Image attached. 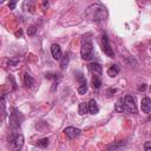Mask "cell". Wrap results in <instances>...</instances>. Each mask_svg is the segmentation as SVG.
Instances as JSON below:
<instances>
[{
  "label": "cell",
  "mask_w": 151,
  "mask_h": 151,
  "mask_svg": "<svg viewBox=\"0 0 151 151\" xmlns=\"http://www.w3.org/2000/svg\"><path fill=\"white\" fill-rule=\"evenodd\" d=\"M101 48L104 51L105 54H107L110 58H113L114 57V52L110 45V41H109V38H107V34L106 33H103L101 34Z\"/></svg>",
  "instance_id": "obj_5"
},
{
  "label": "cell",
  "mask_w": 151,
  "mask_h": 151,
  "mask_svg": "<svg viewBox=\"0 0 151 151\" xmlns=\"http://www.w3.org/2000/svg\"><path fill=\"white\" fill-rule=\"evenodd\" d=\"M8 144L11 151H20L24 145V136L19 132H12L8 136Z\"/></svg>",
  "instance_id": "obj_2"
},
{
  "label": "cell",
  "mask_w": 151,
  "mask_h": 151,
  "mask_svg": "<svg viewBox=\"0 0 151 151\" xmlns=\"http://www.w3.org/2000/svg\"><path fill=\"white\" fill-rule=\"evenodd\" d=\"M150 120H151V117H150Z\"/></svg>",
  "instance_id": "obj_28"
},
{
  "label": "cell",
  "mask_w": 151,
  "mask_h": 151,
  "mask_svg": "<svg viewBox=\"0 0 151 151\" xmlns=\"http://www.w3.org/2000/svg\"><path fill=\"white\" fill-rule=\"evenodd\" d=\"M51 54L53 57V59L55 60H61L63 58V52H61V48L58 44H53L51 46Z\"/></svg>",
  "instance_id": "obj_10"
},
{
  "label": "cell",
  "mask_w": 151,
  "mask_h": 151,
  "mask_svg": "<svg viewBox=\"0 0 151 151\" xmlns=\"http://www.w3.org/2000/svg\"><path fill=\"white\" fill-rule=\"evenodd\" d=\"M88 70H90V72H91L94 77H99V78H100V76H101V73H103V67H101V65L98 64V63H91V64L88 65Z\"/></svg>",
  "instance_id": "obj_9"
},
{
  "label": "cell",
  "mask_w": 151,
  "mask_h": 151,
  "mask_svg": "<svg viewBox=\"0 0 151 151\" xmlns=\"http://www.w3.org/2000/svg\"><path fill=\"white\" fill-rule=\"evenodd\" d=\"M37 145H38V146H40V147H46V146L48 145V139H47V138H42V139L38 140Z\"/></svg>",
  "instance_id": "obj_21"
},
{
  "label": "cell",
  "mask_w": 151,
  "mask_h": 151,
  "mask_svg": "<svg viewBox=\"0 0 151 151\" xmlns=\"http://www.w3.org/2000/svg\"><path fill=\"white\" fill-rule=\"evenodd\" d=\"M92 86H93V88L94 90H99L100 88V86H101V80H100V78L99 77H92Z\"/></svg>",
  "instance_id": "obj_15"
},
{
  "label": "cell",
  "mask_w": 151,
  "mask_h": 151,
  "mask_svg": "<svg viewBox=\"0 0 151 151\" xmlns=\"http://www.w3.org/2000/svg\"><path fill=\"white\" fill-rule=\"evenodd\" d=\"M80 55L81 59L86 60V61H91L94 59V51H93V46L90 41H86L81 45L80 48Z\"/></svg>",
  "instance_id": "obj_3"
},
{
  "label": "cell",
  "mask_w": 151,
  "mask_h": 151,
  "mask_svg": "<svg viewBox=\"0 0 151 151\" xmlns=\"http://www.w3.org/2000/svg\"><path fill=\"white\" fill-rule=\"evenodd\" d=\"M77 79L79 81V87H78V92L80 94H85L87 92V83H86V79L84 77V74L81 72H78L77 73Z\"/></svg>",
  "instance_id": "obj_7"
},
{
  "label": "cell",
  "mask_w": 151,
  "mask_h": 151,
  "mask_svg": "<svg viewBox=\"0 0 151 151\" xmlns=\"http://www.w3.org/2000/svg\"><path fill=\"white\" fill-rule=\"evenodd\" d=\"M68 64V54H65V55H63V58H61V61H60V66H61V68H65V66Z\"/></svg>",
  "instance_id": "obj_20"
},
{
  "label": "cell",
  "mask_w": 151,
  "mask_h": 151,
  "mask_svg": "<svg viewBox=\"0 0 151 151\" xmlns=\"http://www.w3.org/2000/svg\"><path fill=\"white\" fill-rule=\"evenodd\" d=\"M123 145H124V143H123V142H119V143H116V144H111V145L109 146V151H113V150H117V149L122 147Z\"/></svg>",
  "instance_id": "obj_19"
},
{
  "label": "cell",
  "mask_w": 151,
  "mask_h": 151,
  "mask_svg": "<svg viewBox=\"0 0 151 151\" xmlns=\"http://www.w3.org/2000/svg\"><path fill=\"white\" fill-rule=\"evenodd\" d=\"M140 107H142V111H143L144 113L151 112V99H150L149 97L143 98V99H142V105H140Z\"/></svg>",
  "instance_id": "obj_11"
},
{
  "label": "cell",
  "mask_w": 151,
  "mask_h": 151,
  "mask_svg": "<svg viewBox=\"0 0 151 151\" xmlns=\"http://www.w3.org/2000/svg\"><path fill=\"white\" fill-rule=\"evenodd\" d=\"M86 15L87 18H90L92 21H96V22H100V21H104L107 17V11L106 8L101 5V4H92L87 7L86 9Z\"/></svg>",
  "instance_id": "obj_1"
},
{
  "label": "cell",
  "mask_w": 151,
  "mask_h": 151,
  "mask_svg": "<svg viewBox=\"0 0 151 151\" xmlns=\"http://www.w3.org/2000/svg\"><path fill=\"white\" fill-rule=\"evenodd\" d=\"M34 84V79L29 73H25L24 74V85L27 87H31Z\"/></svg>",
  "instance_id": "obj_13"
},
{
  "label": "cell",
  "mask_w": 151,
  "mask_h": 151,
  "mask_svg": "<svg viewBox=\"0 0 151 151\" xmlns=\"http://www.w3.org/2000/svg\"><path fill=\"white\" fill-rule=\"evenodd\" d=\"M64 133L68 139H74V138H77V137H79L81 134V130H79V129H77L74 126H67L64 130Z\"/></svg>",
  "instance_id": "obj_8"
},
{
  "label": "cell",
  "mask_w": 151,
  "mask_h": 151,
  "mask_svg": "<svg viewBox=\"0 0 151 151\" xmlns=\"http://www.w3.org/2000/svg\"><path fill=\"white\" fill-rule=\"evenodd\" d=\"M116 91H117V90H116V88H110V90H107V94H109V96H110V93H114V92H116Z\"/></svg>",
  "instance_id": "obj_26"
},
{
  "label": "cell",
  "mask_w": 151,
  "mask_h": 151,
  "mask_svg": "<svg viewBox=\"0 0 151 151\" xmlns=\"http://www.w3.org/2000/svg\"><path fill=\"white\" fill-rule=\"evenodd\" d=\"M145 88H146V84H142V85L138 87L139 91H145Z\"/></svg>",
  "instance_id": "obj_25"
},
{
  "label": "cell",
  "mask_w": 151,
  "mask_h": 151,
  "mask_svg": "<svg viewBox=\"0 0 151 151\" xmlns=\"http://www.w3.org/2000/svg\"><path fill=\"white\" fill-rule=\"evenodd\" d=\"M37 31H38V28H37L35 26H29V27L27 28V34H28L29 37H32V35H34V34L37 33Z\"/></svg>",
  "instance_id": "obj_22"
},
{
  "label": "cell",
  "mask_w": 151,
  "mask_h": 151,
  "mask_svg": "<svg viewBox=\"0 0 151 151\" xmlns=\"http://www.w3.org/2000/svg\"><path fill=\"white\" fill-rule=\"evenodd\" d=\"M124 106H125V111H127L129 113H137V105H136V100L131 94H126L124 98Z\"/></svg>",
  "instance_id": "obj_4"
},
{
  "label": "cell",
  "mask_w": 151,
  "mask_h": 151,
  "mask_svg": "<svg viewBox=\"0 0 151 151\" xmlns=\"http://www.w3.org/2000/svg\"><path fill=\"white\" fill-rule=\"evenodd\" d=\"M118 73H119V66H118V65H112V66L107 70V74H109L111 78L117 77Z\"/></svg>",
  "instance_id": "obj_14"
},
{
  "label": "cell",
  "mask_w": 151,
  "mask_h": 151,
  "mask_svg": "<svg viewBox=\"0 0 151 151\" xmlns=\"http://www.w3.org/2000/svg\"><path fill=\"white\" fill-rule=\"evenodd\" d=\"M144 150L145 151H151V142H145L144 143Z\"/></svg>",
  "instance_id": "obj_23"
},
{
  "label": "cell",
  "mask_w": 151,
  "mask_h": 151,
  "mask_svg": "<svg viewBox=\"0 0 151 151\" xmlns=\"http://www.w3.org/2000/svg\"><path fill=\"white\" fill-rule=\"evenodd\" d=\"M19 116H20V112L18 111V109L13 107L12 109V113L9 116V125H11V127H19L20 126L21 119H19Z\"/></svg>",
  "instance_id": "obj_6"
},
{
  "label": "cell",
  "mask_w": 151,
  "mask_h": 151,
  "mask_svg": "<svg viewBox=\"0 0 151 151\" xmlns=\"http://www.w3.org/2000/svg\"><path fill=\"white\" fill-rule=\"evenodd\" d=\"M150 91H151V86H150Z\"/></svg>",
  "instance_id": "obj_27"
},
{
  "label": "cell",
  "mask_w": 151,
  "mask_h": 151,
  "mask_svg": "<svg viewBox=\"0 0 151 151\" xmlns=\"http://www.w3.org/2000/svg\"><path fill=\"white\" fill-rule=\"evenodd\" d=\"M88 112H90L91 114H97V113L99 112V107H98L96 100H93V99H91V100L88 101Z\"/></svg>",
  "instance_id": "obj_12"
},
{
  "label": "cell",
  "mask_w": 151,
  "mask_h": 151,
  "mask_svg": "<svg viewBox=\"0 0 151 151\" xmlns=\"http://www.w3.org/2000/svg\"><path fill=\"white\" fill-rule=\"evenodd\" d=\"M116 111H118V112H123V111H125L124 100H119V101H117V104H116Z\"/></svg>",
  "instance_id": "obj_18"
},
{
  "label": "cell",
  "mask_w": 151,
  "mask_h": 151,
  "mask_svg": "<svg viewBox=\"0 0 151 151\" xmlns=\"http://www.w3.org/2000/svg\"><path fill=\"white\" fill-rule=\"evenodd\" d=\"M22 8H24L26 12H28V11H29V12L32 13V12L34 11V4H33L32 1H25V2H24Z\"/></svg>",
  "instance_id": "obj_17"
},
{
  "label": "cell",
  "mask_w": 151,
  "mask_h": 151,
  "mask_svg": "<svg viewBox=\"0 0 151 151\" xmlns=\"http://www.w3.org/2000/svg\"><path fill=\"white\" fill-rule=\"evenodd\" d=\"M87 111H88V104H86V103H80L79 104V114L80 116H84L85 113H87Z\"/></svg>",
  "instance_id": "obj_16"
},
{
  "label": "cell",
  "mask_w": 151,
  "mask_h": 151,
  "mask_svg": "<svg viewBox=\"0 0 151 151\" xmlns=\"http://www.w3.org/2000/svg\"><path fill=\"white\" fill-rule=\"evenodd\" d=\"M15 6H17V2H15V1H11V2H8V7H9V9H14Z\"/></svg>",
  "instance_id": "obj_24"
}]
</instances>
